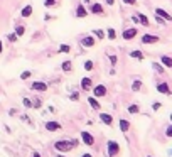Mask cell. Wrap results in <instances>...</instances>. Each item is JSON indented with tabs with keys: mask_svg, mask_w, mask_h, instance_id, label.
<instances>
[{
	"mask_svg": "<svg viewBox=\"0 0 172 157\" xmlns=\"http://www.w3.org/2000/svg\"><path fill=\"white\" fill-rule=\"evenodd\" d=\"M160 61H162V64L166 68H172V58H169V56H162V58H160Z\"/></svg>",
	"mask_w": 172,
	"mask_h": 157,
	"instance_id": "19",
	"label": "cell"
},
{
	"mask_svg": "<svg viewBox=\"0 0 172 157\" xmlns=\"http://www.w3.org/2000/svg\"><path fill=\"white\" fill-rule=\"evenodd\" d=\"M81 138H83V142L88 145V147H93V145H95V137H93L89 132H86V130L81 132Z\"/></svg>",
	"mask_w": 172,
	"mask_h": 157,
	"instance_id": "5",
	"label": "cell"
},
{
	"mask_svg": "<svg viewBox=\"0 0 172 157\" xmlns=\"http://www.w3.org/2000/svg\"><path fill=\"white\" fill-rule=\"evenodd\" d=\"M44 5H46V7H54V5H56V0H46Z\"/></svg>",
	"mask_w": 172,
	"mask_h": 157,
	"instance_id": "35",
	"label": "cell"
},
{
	"mask_svg": "<svg viewBox=\"0 0 172 157\" xmlns=\"http://www.w3.org/2000/svg\"><path fill=\"white\" fill-rule=\"evenodd\" d=\"M100 120L108 127L113 125V118H112V115H108V113H101V115H100Z\"/></svg>",
	"mask_w": 172,
	"mask_h": 157,
	"instance_id": "13",
	"label": "cell"
},
{
	"mask_svg": "<svg viewBox=\"0 0 172 157\" xmlns=\"http://www.w3.org/2000/svg\"><path fill=\"white\" fill-rule=\"evenodd\" d=\"M83 2H84V3H89V2H91V0H83Z\"/></svg>",
	"mask_w": 172,
	"mask_h": 157,
	"instance_id": "45",
	"label": "cell"
},
{
	"mask_svg": "<svg viewBox=\"0 0 172 157\" xmlns=\"http://www.w3.org/2000/svg\"><path fill=\"white\" fill-rule=\"evenodd\" d=\"M155 14H157V15H160L164 20H172V15H170V14H167L164 9H155Z\"/></svg>",
	"mask_w": 172,
	"mask_h": 157,
	"instance_id": "16",
	"label": "cell"
},
{
	"mask_svg": "<svg viewBox=\"0 0 172 157\" xmlns=\"http://www.w3.org/2000/svg\"><path fill=\"white\" fill-rule=\"evenodd\" d=\"M17 37H19L17 34H9V35H7V39H9L10 42H15V41H17Z\"/></svg>",
	"mask_w": 172,
	"mask_h": 157,
	"instance_id": "33",
	"label": "cell"
},
{
	"mask_svg": "<svg viewBox=\"0 0 172 157\" xmlns=\"http://www.w3.org/2000/svg\"><path fill=\"white\" fill-rule=\"evenodd\" d=\"M81 46H83V48H93V46L96 44V39L93 37V34L91 35H84V37H81Z\"/></svg>",
	"mask_w": 172,
	"mask_h": 157,
	"instance_id": "4",
	"label": "cell"
},
{
	"mask_svg": "<svg viewBox=\"0 0 172 157\" xmlns=\"http://www.w3.org/2000/svg\"><path fill=\"white\" fill-rule=\"evenodd\" d=\"M0 52H2V41H0Z\"/></svg>",
	"mask_w": 172,
	"mask_h": 157,
	"instance_id": "46",
	"label": "cell"
},
{
	"mask_svg": "<svg viewBox=\"0 0 172 157\" xmlns=\"http://www.w3.org/2000/svg\"><path fill=\"white\" fill-rule=\"evenodd\" d=\"M31 88L34 91H47V85L42 83V81H34V83L31 85Z\"/></svg>",
	"mask_w": 172,
	"mask_h": 157,
	"instance_id": "9",
	"label": "cell"
},
{
	"mask_svg": "<svg viewBox=\"0 0 172 157\" xmlns=\"http://www.w3.org/2000/svg\"><path fill=\"white\" fill-rule=\"evenodd\" d=\"M69 51H71V46H68V44L59 46V52H64V54H66V52H69Z\"/></svg>",
	"mask_w": 172,
	"mask_h": 157,
	"instance_id": "25",
	"label": "cell"
},
{
	"mask_svg": "<svg viewBox=\"0 0 172 157\" xmlns=\"http://www.w3.org/2000/svg\"><path fill=\"white\" fill-rule=\"evenodd\" d=\"M84 69L86 71H91L93 69V61H86L84 63Z\"/></svg>",
	"mask_w": 172,
	"mask_h": 157,
	"instance_id": "31",
	"label": "cell"
},
{
	"mask_svg": "<svg viewBox=\"0 0 172 157\" xmlns=\"http://www.w3.org/2000/svg\"><path fill=\"white\" fill-rule=\"evenodd\" d=\"M135 35H137V29H135V27H132V29H125L123 34H121V37H123L125 41H132Z\"/></svg>",
	"mask_w": 172,
	"mask_h": 157,
	"instance_id": "7",
	"label": "cell"
},
{
	"mask_svg": "<svg viewBox=\"0 0 172 157\" xmlns=\"http://www.w3.org/2000/svg\"><path fill=\"white\" fill-rule=\"evenodd\" d=\"M69 100H73V101H78V100H80V93H73V95H69Z\"/></svg>",
	"mask_w": 172,
	"mask_h": 157,
	"instance_id": "37",
	"label": "cell"
},
{
	"mask_svg": "<svg viewBox=\"0 0 172 157\" xmlns=\"http://www.w3.org/2000/svg\"><path fill=\"white\" fill-rule=\"evenodd\" d=\"M152 66H154V69H155V71H159V73H164L162 64H159V63H152Z\"/></svg>",
	"mask_w": 172,
	"mask_h": 157,
	"instance_id": "29",
	"label": "cell"
},
{
	"mask_svg": "<svg viewBox=\"0 0 172 157\" xmlns=\"http://www.w3.org/2000/svg\"><path fill=\"white\" fill-rule=\"evenodd\" d=\"M106 3H108V5H113V3H115V0H106Z\"/></svg>",
	"mask_w": 172,
	"mask_h": 157,
	"instance_id": "42",
	"label": "cell"
},
{
	"mask_svg": "<svg viewBox=\"0 0 172 157\" xmlns=\"http://www.w3.org/2000/svg\"><path fill=\"white\" fill-rule=\"evenodd\" d=\"M31 71H24V73L22 74H20V80H27V78H31Z\"/></svg>",
	"mask_w": 172,
	"mask_h": 157,
	"instance_id": "32",
	"label": "cell"
},
{
	"mask_svg": "<svg viewBox=\"0 0 172 157\" xmlns=\"http://www.w3.org/2000/svg\"><path fill=\"white\" fill-rule=\"evenodd\" d=\"M157 91H159V93H162V95H172V91H170V88H169V85H167V83L157 85Z\"/></svg>",
	"mask_w": 172,
	"mask_h": 157,
	"instance_id": "11",
	"label": "cell"
},
{
	"mask_svg": "<svg viewBox=\"0 0 172 157\" xmlns=\"http://www.w3.org/2000/svg\"><path fill=\"white\" fill-rule=\"evenodd\" d=\"M106 93H108V90L105 85H96L93 88V96H96V98H103V96H106Z\"/></svg>",
	"mask_w": 172,
	"mask_h": 157,
	"instance_id": "3",
	"label": "cell"
},
{
	"mask_svg": "<svg viewBox=\"0 0 172 157\" xmlns=\"http://www.w3.org/2000/svg\"><path fill=\"white\" fill-rule=\"evenodd\" d=\"M106 34H108V39H117V32H115V29H112V27H110L108 31H106Z\"/></svg>",
	"mask_w": 172,
	"mask_h": 157,
	"instance_id": "27",
	"label": "cell"
},
{
	"mask_svg": "<svg viewBox=\"0 0 172 157\" xmlns=\"http://www.w3.org/2000/svg\"><path fill=\"white\" fill-rule=\"evenodd\" d=\"M130 56H132V58H135V59H140V61L143 59L142 51H132V52H130Z\"/></svg>",
	"mask_w": 172,
	"mask_h": 157,
	"instance_id": "24",
	"label": "cell"
},
{
	"mask_svg": "<svg viewBox=\"0 0 172 157\" xmlns=\"http://www.w3.org/2000/svg\"><path fill=\"white\" fill-rule=\"evenodd\" d=\"M117 61H118V58H117L115 54L110 56V63H112V66H117Z\"/></svg>",
	"mask_w": 172,
	"mask_h": 157,
	"instance_id": "34",
	"label": "cell"
},
{
	"mask_svg": "<svg viewBox=\"0 0 172 157\" xmlns=\"http://www.w3.org/2000/svg\"><path fill=\"white\" fill-rule=\"evenodd\" d=\"M166 135H167V137H169V138L172 137V125H170V127H167V130H166Z\"/></svg>",
	"mask_w": 172,
	"mask_h": 157,
	"instance_id": "39",
	"label": "cell"
},
{
	"mask_svg": "<svg viewBox=\"0 0 172 157\" xmlns=\"http://www.w3.org/2000/svg\"><path fill=\"white\" fill-rule=\"evenodd\" d=\"M86 15H88V10H86L83 5H78V7H76V17H80V19H84Z\"/></svg>",
	"mask_w": 172,
	"mask_h": 157,
	"instance_id": "15",
	"label": "cell"
},
{
	"mask_svg": "<svg viewBox=\"0 0 172 157\" xmlns=\"http://www.w3.org/2000/svg\"><path fill=\"white\" fill-rule=\"evenodd\" d=\"M142 88V81L140 80H135L133 83H132V91H138Z\"/></svg>",
	"mask_w": 172,
	"mask_h": 157,
	"instance_id": "22",
	"label": "cell"
},
{
	"mask_svg": "<svg viewBox=\"0 0 172 157\" xmlns=\"http://www.w3.org/2000/svg\"><path fill=\"white\" fill-rule=\"evenodd\" d=\"M57 157H66V155H57Z\"/></svg>",
	"mask_w": 172,
	"mask_h": 157,
	"instance_id": "47",
	"label": "cell"
},
{
	"mask_svg": "<svg viewBox=\"0 0 172 157\" xmlns=\"http://www.w3.org/2000/svg\"><path fill=\"white\" fill-rule=\"evenodd\" d=\"M147 157H152V155H147Z\"/></svg>",
	"mask_w": 172,
	"mask_h": 157,
	"instance_id": "49",
	"label": "cell"
},
{
	"mask_svg": "<svg viewBox=\"0 0 172 157\" xmlns=\"http://www.w3.org/2000/svg\"><path fill=\"white\" fill-rule=\"evenodd\" d=\"M39 106H41V100H37V101L34 103V108H39Z\"/></svg>",
	"mask_w": 172,
	"mask_h": 157,
	"instance_id": "41",
	"label": "cell"
},
{
	"mask_svg": "<svg viewBox=\"0 0 172 157\" xmlns=\"http://www.w3.org/2000/svg\"><path fill=\"white\" fill-rule=\"evenodd\" d=\"M74 147H76V145H74L73 140H57L54 144V149L57 152H69V151H73Z\"/></svg>",
	"mask_w": 172,
	"mask_h": 157,
	"instance_id": "1",
	"label": "cell"
},
{
	"mask_svg": "<svg viewBox=\"0 0 172 157\" xmlns=\"http://www.w3.org/2000/svg\"><path fill=\"white\" fill-rule=\"evenodd\" d=\"M89 12L95 14V15H103V14H105V9H103L101 3H93V5L89 7Z\"/></svg>",
	"mask_w": 172,
	"mask_h": 157,
	"instance_id": "8",
	"label": "cell"
},
{
	"mask_svg": "<svg viewBox=\"0 0 172 157\" xmlns=\"http://www.w3.org/2000/svg\"><path fill=\"white\" fill-rule=\"evenodd\" d=\"M91 34H93V35H96L98 39H105V32H103V31H100V29H98V31H93Z\"/></svg>",
	"mask_w": 172,
	"mask_h": 157,
	"instance_id": "28",
	"label": "cell"
},
{
	"mask_svg": "<svg viewBox=\"0 0 172 157\" xmlns=\"http://www.w3.org/2000/svg\"><path fill=\"white\" fill-rule=\"evenodd\" d=\"M170 120H172V113H170Z\"/></svg>",
	"mask_w": 172,
	"mask_h": 157,
	"instance_id": "48",
	"label": "cell"
},
{
	"mask_svg": "<svg viewBox=\"0 0 172 157\" xmlns=\"http://www.w3.org/2000/svg\"><path fill=\"white\" fill-rule=\"evenodd\" d=\"M91 86H93V80H91V78L86 76V78L81 80V88H83L84 91H89V90H91Z\"/></svg>",
	"mask_w": 172,
	"mask_h": 157,
	"instance_id": "12",
	"label": "cell"
},
{
	"mask_svg": "<svg viewBox=\"0 0 172 157\" xmlns=\"http://www.w3.org/2000/svg\"><path fill=\"white\" fill-rule=\"evenodd\" d=\"M15 34L17 35H24V34H26V27H24V26H17L15 27Z\"/></svg>",
	"mask_w": 172,
	"mask_h": 157,
	"instance_id": "26",
	"label": "cell"
},
{
	"mask_svg": "<svg viewBox=\"0 0 172 157\" xmlns=\"http://www.w3.org/2000/svg\"><path fill=\"white\" fill-rule=\"evenodd\" d=\"M24 105H26L27 106V108H32V101H31V100H29V98H24Z\"/></svg>",
	"mask_w": 172,
	"mask_h": 157,
	"instance_id": "36",
	"label": "cell"
},
{
	"mask_svg": "<svg viewBox=\"0 0 172 157\" xmlns=\"http://www.w3.org/2000/svg\"><path fill=\"white\" fill-rule=\"evenodd\" d=\"M155 20H157V24H159V26H164V24L167 22V20H164L160 15H157V14H155Z\"/></svg>",
	"mask_w": 172,
	"mask_h": 157,
	"instance_id": "30",
	"label": "cell"
},
{
	"mask_svg": "<svg viewBox=\"0 0 172 157\" xmlns=\"http://www.w3.org/2000/svg\"><path fill=\"white\" fill-rule=\"evenodd\" d=\"M123 3H127V5H135L137 0H123Z\"/></svg>",
	"mask_w": 172,
	"mask_h": 157,
	"instance_id": "40",
	"label": "cell"
},
{
	"mask_svg": "<svg viewBox=\"0 0 172 157\" xmlns=\"http://www.w3.org/2000/svg\"><path fill=\"white\" fill-rule=\"evenodd\" d=\"M88 103L91 105V108H93V110H100V108H101V105L96 101V96H89V98H88Z\"/></svg>",
	"mask_w": 172,
	"mask_h": 157,
	"instance_id": "17",
	"label": "cell"
},
{
	"mask_svg": "<svg viewBox=\"0 0 172 157\" xmlns=\"http://www.w3.org/2000/svg\"><path fill=\"white\" fill-rule=\"evenodd\" d=\"M160 106H162V105H160L159 101H155V103H154V105H152V110H154V112H157V110H159Z\"/></svg>",
	"mask_w": 172,
	"mask_h": 157,
	"instance_id": "38",
	"label": "cell"
},
{
	"mask_svg": "<svg viewBox=\"0 0 172 157\" xmlns=\"http://www.w3.org/2000/svg\"><path fill=\"white\" fill-rule=\"evenodd\" d=\"M138 20H140V24L142 26H150V22H149V19H147V15H143L142 12H138Z\"/></svg>",
	"mask_w": 172,
	"mask_h": 157,
	"instance_id": "20",
	"label": "cell"
},
{
	"mask_svg": "<svg viewBox=\"0 0 172 157\" xmlns=\"http://www.w3.org/2000/svg\"><path fill=\"white\" fill-rule=\"evenodd\" d=\"M140 112V106L138 105H130L128 106V113H132V115H135V113Z\"/></svg>",
	"mask_w": 172,
	"mask_h": 157,
	"instance_id": "23",
	"label": "cell"
},
{
	"mask_svg": "<svg viewBox=\"0 0 172 157\" xmlns=\"http://www.w3.org/2000/svg\"><path fill=\"white\" fill-rule=\"evenodd\" d=\"M61 68H63L64 73H69V71L73 69V63H71V61H64L63 64H61Z\"/></svg>",
	"mask_w": 172,
	"mask_h": 157,
	"instance_id": "18",
	"label": "cell"
},
{
	"mask_svg": "<svg viewBox=\"0 0 172 157\" xmlns=\"http://www.w3.org/2000/svg\"><path fill=\"white\" fill-rule=\"evenodd\" d=\"M46 130H49V132H56V130H61V123L54 122V120H51V122H46Z\"/></svg>",
	"mask_w": 172,
	"mask_h": 157,
	"instance_id": "10",
	"label": "cell"
},
{
	"mask_svg": "<svg viewBox=\"0 0 172 157\" xmlns=\"http://www.w3.org/2000/svg\"><path fill=\"white\" fill-rule=\"evenodd\" d=\"M155 42H159V35H154V34L142 35V44H155Z\"/></svg>",
	"mask_w": 172,
	"mask_h": 157,
	"instance_id": "6",
	"label": "cell"
},
{
	"mask_svg": "<svg viewBox=\"0 0 172 157\" xmlns=\"http://www.w3.org/2000/svg\"><path fill=\"white\" fill-rule=\"evenodd\" d=\"M118 125H120V130L123 132V134H127L128 130H130V122H128V120H118Z\"/></svg>",
	"mask_w": 172,
	"mask_h": 157,
	"instance_id": "14",
	"label": "cell"
},
{
	"mask_svg": "<svg viewBox=\"0 0 172 157\" xmlns=\"http://www.w3.org/2000/svg\"><path fill=\"white\" fill-rule=\"evenodd\" d=\"M32 15V5H26L22 9V17H31Z\"/></svg>",
	"mask_w": 172,
	"mask_h": 157,
	"instance_id": "21",
	"label": "cell"
},
{
	"mask_svg": "<svg viewBox=\"0 0 172 157\" xmlns=\"http://www.w3.org/2000/svg\"><path fill=\"white\" fill-rule=\"evenodd\" d=\"M106 151H108V155L110 157L118 155V152H120V145H118V142L108 140V144H106Z\"/></svg>",
	"mask_w": 172,
	"mask_h": 157,
	"instance_id": "2",
	"label": "cell"
},
{
	"mask_svg": "<svg viewBox=\"0 0 172 157\" xmlns=\"http://www.w3.org/2000/svg\"><path fill=\"white\" fill-rule=\"evenodd\" d=\"M32 157H41V155H39L37 152H34V154H32Z\"/></svg>",
	"mask_w": 172,
	"mask_h": 157,
	"instance_id": "44",
	"label": "cell"
},
{
	"mask_svg": "<svg viewBox=\"0 0 172 157\" xmlns=\"http://www.w3.org/2000/svg\"><path fill=\"white\" fill-rule=\"evenodd\" d=\"M81 157H93V155H91V154H83Z\"/></svg>",
	"mask_w": 172,
	"mask_h": 157,
	"instance_id": "43",
	"label": "cell"
}]
</instances>
